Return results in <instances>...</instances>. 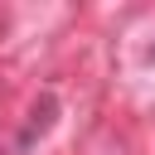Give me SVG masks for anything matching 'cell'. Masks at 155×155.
<instances>
[{
	"mask_svg": "<svg viewBox=\"0 0 155 155\" xmlns=\"http://www.w3.org/2000/svg\"><path fill=\"white\" fill-rule=\"evenodd\" d=\"M53 111H58V102H53V97L44 92V97H39V107H34V121H29V126H24V136H19V150H29V140L48 131V121H53Z\"/></svg>",
	"mask_w": 155,
	"mask_h": 155,
	"instance_id": "cell-1",
	"label": "cell"
}]
</instances>
